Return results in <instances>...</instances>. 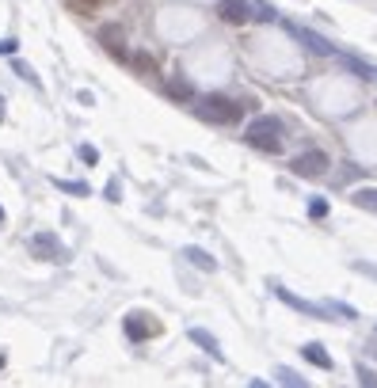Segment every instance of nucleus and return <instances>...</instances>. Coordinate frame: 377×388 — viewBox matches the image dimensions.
<instances>
[{
  "mask_svg": "<svg viewBox=\"0 0 377 388\" xmlns=\"http://www.w3.org/2000/svg\"><path fill=\"white\" fill-rule=\"evenodd\" d=\"M122 331L134 339V343H145V339H152L160 331V323L149 316V312H130V316L122 320Z\"/></svg>",
  "mask_w": 377,
  "mask_h": 388,
  "instance_id": "7",
  "label": "nucleus"
},
{
  "mask_svg": "<svg viewBox=\"0 0 377 388\" xmlns=\"http://www.w3.org/2000/svg\"><path fill=\"white\" fill-rule=\"evenodd\" d=\"M355 270H362V274H370V278H377V266H374V263H366V259H358Z\"/></svg>",
  "mask_w": 377,
  "mask_h": 388,
  "instance_id": "22",
  "label": "nucleus"
},
{
  "mask_svg": "<svg viewBox=\"0 0 377 388\" xmlns=\"http://www.w3.org/2000/svg\"><path fill=\"white\" fill-rule=\"evenodd\" d=\"M218 15L225 23H248L252 19V0H218Z\"/></svg>",
  "mask_w": 377,
  "mask_h": 388,
  "instance_id": "8",
  "label": "nucleus"
},
{
  "mask_svg": "<svg viewBox=\"0 0 377 388\" xmlns=\"http://www.w3.org/2000/svg\"><path fill=\"white\" fill-rule=\"evenodd\" d=\"M275 381H278V385H290V388H305V385H309V381L298 373V369H286V366L275 369Z\"/></svg>",
  "mask_w": 377,
  "mask_h": 388,
  "instance_id": "14",
  "label": "nucleus"
},
{
  "mask_svg": "<svg viewBox=\"0 0 377 388\" xmlns=\"http://www.w3.org/2000/svg\"><path fill=\"white\" fill-rule=\"evenodd\" d=\"M0 225H4V206H0Z\"/></svg>",
  "mask_w": 377,
  "mask_h": 388,
  "instance_id": "28",
  "label": "nucleus"
},
{
  "mask_svg": "<svg viewBox=\"0 0 377 388\" xmlns=\"http://www.w3.org/2000/svg\"><path fill=\"white\" fill-rule=\"evenodd\" d=\"M19 50V42H15V38H0V54H15Z\"/></svg>",
  "mask_w": 377,
  "mask_h": 388,
  "instance_id": "24",
  "label": "nucleus"
},
{
  "mask_svg": "<svg viewBox=\"0 0 377 388\" xmlns=\"http://www.w3.org/2000/svg\"><path fill=\"white\" fill-rule=\"evenodd\" d=\"M301 354H305V362H312V366H320V369H332V366H335L332 354H328L320 343H305V346H301Z\"/></svg>",
  "mask_w": 377,
  "mask_h": 388,
  "instance_id": "10",
  "label": "nucleus"
},
{
  "mask_svg": "<svg viewBox=\"0 0 377 388\" xmlns=\"http://www.w3.org/2000/svg\"><path fill=\"white\" fill-rule=\"evenodd\" d=\"M358 381H362L366 388H374V385H377V373H374L370 366H358Z\"/></svg>",
  "mask_w": 377,
  "mask_h": 388,
  "instance_id": "21",
  "label": "nucleus"
},
{
  "mask_svg": "<svg viewBox=\"0 0 377 388\" xmlns=\"http://www.w3.org/2000/svg\"><path fill=\"white\" fill-rule=\"evenodd\" d=\"M183 255H187V263L202 266L206 274H214V270H218V259H214L210 252H202V248H183Z\"/></svg>",
  "mask_w": 377,
  "mask_h": 388,
  "instance_id": "11",
  "label": "nucleus"
},
{
  "mask_svg": "<svg viewBox=\"0 0 377 388\" xmlns=\"http://www.w3.org/2000/svg\"><path fill=\"white\" fill-rule=\"evenodd\" d=\"M244 141L252 145V149H259V152H282V141H286V122L278 115H259V118H252L248 122V134H244Z\"/></svg>",
  "mask_w": 377,
  "mask_h": 388,
  "instance_id": "2",
  "label": "nucleus"
},
{
  "mask_svg": "<svg viewBox=\"0 0 377 388\" xmlns=\"http://www.w3.org/2000/svg\"><path fill=\"white\" fill-rule=\"evenodd\" d=\"M271 289H275V297H278V301H282V305H290V309H294V312H301V316H316V320H332V316H328V312H332V309H328V305H312V301H305V297H298V293H290V289H282V286H278V282H271Z\"/></svg>",
  "mask_w": 377,
  "mask_h": 388,
  "instance_id": "6",
  "label": "nucleus"
},
{
  "mask_svg": "<svg viewBox=\"0 0 377 388\" xmlns=\"http://www.w3.org/2000/svg\"><path fill=\"white\" fill-rule=\"evenodd\" d=\"M358 175H362V168H358V164H347V168H343V183H347V179H358Z\"/></svg>",
  "mask_w": 377,
  "mask_h": 388,
  "instance_id": "23",
  "label": "nucleus"
},
{
  "mask_svg": "<svg viewBox=\"0 0 377 388\" xmlns=\"http://www.w3.org/2000/svg\"><path fill=\"white\" fill-rule=\"evenodd\" d=\"M351 198H355V206L374 209V213H377V187H358L355 194H351Z\"/></svg>",
  "mask_w": 377,
  "mask_h": 388,
  "instance_id": "15",
  "label": "nucleus"
},
{
  "mask_svg": "<svg viewBox=\"0 0 377 388\" xmlns=\"http://www.w3.org/2000/svg\"><path fill=\"white\" fill-rule=\"evenodd\" d=\"M54 187L65 191V194H73V198H88V194H92V187L80 183V179H54Z\"/></svg>",
  "mask_w": 377,
  "mask_h": 388,
  "instance_id": "13",
  "label": "nucleus"
},
{
  "mask_svg": "<svg viewBox=\"0 0 377 388\" xmlns=\"http://www.w3.org/2000/svg\"><path fill=\"white\" fill-rule=\"evenodd\" d=\"M328 309H332V312H339L343 320H358V309H355V305H343V301H328Z\"/></svg>",
  "mask_w": 377,
  "mask_h": 388,
  "instance_id": "17",
  "label": "nucleus"
},
{
  "mask_svg": "<svg viewBox=\"0 0 377 388\" xmlns=\"http://www.w3.org/2000/svg\"><path fill=\"white\" fill-rule=\"evenodd\" d=\"M4 362H8V354H4V350H0V369H4Z\"/></svg>",
  "mask_w": 377,
  "mask_h": 388,
  "instance_id": "27",
  "label": "nucleus"
},
{
  "mask_svg": "<svg viewBox=\"0 0 377 388\" xmlns=\"http://www.w3.org/2000/svg\"><path fill=\"white\" fill-rule=\"evenodd\" d=\"M187 335H191V343H195V346H202V350L210 354L214 362H225V354H221L218 339H214V335H210V331H206V328H191Z\"/></svg>",
  "mask_w": 377,
  "mask_h": 388,
  "instance_id": "9",
  "label": "nucleus"
},
{
  "mask_svg": "<svg viewBox=\"0 0 377 388\" xmlns=\"http://www.w3.org/2000/svg\"><path fill=\"white\" fill-rule=\"evenodd\" d=\"M286 31H290L294 38H298V42L305 46V50H312V54H320V58H339V54H335V46L328 42L324 35H316V31H309V27H301V23H282Z\"/></svg>",
  "mask_w": 377,
  "mask_h": 388,
  "instance_id": "5",
  "label": "nucleus"
},
{
  "mask_svg": "<svg viewBox=\"0 0 377 388\" xmlns=\"http://www.w3.org/2000/svg\"><path fill=\"white\" fill-rule=\"evenodd\" d=\"M12 72H19V76L27 80V84H35V88H38V76H35V69H31L27 61H12Z\"/></svg>",
  "mask_w": 377,
  "mask_h": 388,
  "instance_id": "18",
  "label": "nucleus"
},
{
  "mask_svg": "<svg viewBox=\"0 0 377 388\" xmlns=\"http://www.w3.org/2000/svg\"><path fill=\"white\" fill-rule=\"evenodd\" d=\"M118 198H122V194H118V183L111 179V183H107V202H118Z\"/></svg>",
  "mask_w": 377,
  "mask_h": 388,
  "instance_id": "26",
  "label": "nucleus"
},
{
  "mask_svg": "<svg viewBox=\"0 0 377 388\" xmlns=\"http://www.w3.org/2000/svg\"><path fill=\"white\" fill-rule=\"evenodd\" d=\"M339 61H343V69H351L355 76H362V80H377V69H374V65H366V61L351 58V54H339Z\"/></svg>",
  "mask_w": 377,
  "mask_h": 388,
  "instance_id": "12",
  "label": "nucleus"
},
{
  "mask_svg": "<svg viewBox=\"0 0 377 388\" xmlns=\"http://www.w3.org/2000/svg\"><path fill=\"white\" fill-rule=\"evenodd\" d=\"M77 152H80V160H84L88 168H92V164H99V152H95V145H80Z\"/></svg>",
  "mask_w": 377,
  "mask_h": 388,
  "instance_id": "19",
  "label": "nucleus"
},
{
  "mask_svg": "<svg viewBox=\"0 0 377 388\" xmlns=\"http://www.w3.org/2000/svg\"><path fill=\"white\" fill-rule=\"evenodd\" d=\"M290 172L298 175V179H324V175L332 172V160H328L324 149H309V152L290 160Z\"/></svg>",
  "mask_w": 377,
  "mask_h": 388,
  "instance_id": "3",
  "label": "nucleus"
},
{
  "mask_svg": "<svg viewBox=\"0 0 377 388\" xmlns=\"http://www.w3.org/2000/svg\"><path fill=\"white\" fill-rule=\"evenodd\" d=\"M191 111H195L202 122L214 126H236L244 118V103L229 99V95H202V99H191Z\"/></svg>",
  "mask_w": 377,
  "mask_h": 388,
  "instance_id": "1",
  "label": "nucleus"
},
{
  "mask_svg": "<svg viewBox=\"0 0 377 388\" xmlns=\"http://www.w3.org/2000/svg\"><path fill=\"white\" fill-rule=\"evenodd\" d=\"M252 19H259V23H275V19H278V12L267 4V0H252Z\"/></svg>",
  "mask_w": 377,
  "mask_h": 388,
  "instance_id": "16",
  "label": "nucleus"
},
{
  "mask_svg": "<svg viewBox=\"0 0 377 388\" xmlns=\"http://www.w3.org/2000/svg\"><path fill=\"white\" fill-rule=\"evenodd\" d=\"M31 252L46 263H69V248L58 240V232H35L31 236Z\"/></svg>",
  "mask_w": 377,
  "mask_h": 388,
  "instance_id": "4",
  "label": "nucleus"
},
{
  "mask_svg": "<svg viewBox=\"0 0 377 388\" xmlns=\"http://www.w3.org/2000/svg\"><path fill=\"white\" fill-rule=\"evenodd\" d=\"M99 38H118V31H99ZM107 46H111L115 54H122V46H118V42H107Z\"/></svg>",
  "mask_w": 377,
  "mask_h": 388,
  "instance_id": "25",
  "label": "nucleus"
},
{
  "mask_svg": "<svg viewBox=\"0 0 377 388\" xmlns=\"http://www.w3.org/2000/svg\"><path fill=\"white\" fill-rule=\"evenodd\" d=\"M309 217H328V202L324 198H309Z\"/></svg>",
  "mask_w": 377,
  "mask_h": 388,
  "instance_id": "20",
  "label": "nucleus"
}]
</instances>
